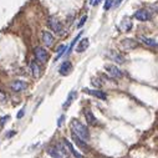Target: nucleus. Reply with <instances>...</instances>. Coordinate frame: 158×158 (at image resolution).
I'll return each mask as SVG.
<instances>
[{
    "mask_svg": "<svg viewBox=\"0 0 158 158\" xmlns=\"http://www.w3.org/2000/svg\"><path fill=\"white\" fill-rule=\"evenodd\" d=\"M121 46L126 50H132V49L138 47V43L133 39H124L121 41Z\"/></svg>",
    "mask_w": 158,
    "mask_h": 158,
    "instance_id": "f8f14e48",
    "label": "nucleus"
},
{
    "mask_svg": "<svg viewBox=\"0 0 158 158\" xmlns=\"http://www.w3.org/2000/svg\"><path fill=\"white\" fill-rule=\"evenodd\" d=\"M28 87V84L25 81H21V80H15L10 84V88L15 92H20V91L25 90Z\"/></svg>",
    "mask_w": 158,
    "mask_h": 158,
    "instance_id": "0eeeda50",
    "label": "nucleus"
},
{
    "mask_svg": "<svg viewBox=\"0 0 158 158\" xmlns=\"http://www.w3.org/2000/svg\"><path fill=\"white\" fill-rule=\"evenodd\" d=\"M115 4V0H106L105 1V5H103V9L105 10H110L111 6Z\"/></svg>",
    "mask_w": 158,
    "mask_h": 158,
    "instance_id": "b1692460",
    "label": "nucleus"
},
{
    "mask_svg": "<svg viewBox=\"0 0 158 158\" xmlns=\"http://www.w3.org/2000/svg\"><path fill=\"white\" fill-rule=\"evenodd\" d=\"M88 45H90V41H88V39L87 37H85V39H81V41L79 43V45H77V47H76V52H84V51H86V49L88 47Z\"/></svg>",
    "mask_w": 158,
    "mask_h": 158,
    "instance_id": "dca6fc26",
    "label": "nucleus"
},
{
    "mask_svg": "<svg viewBox=\"0 0 158 158\" xmlns=\"http://www.w3.org/2000/svg\"><path fill=\"white\" fill-rule=\"evenodd\" d=\"M138 40H139L142 44H145L146 46H149V47H158V43H157V41L153 40V39H149V37H147V36L141 35V36H138Z\"/></svg>",
    "mask_w": 158,
    "mask_h": 158,
    "instance_id": "4468645a",
    "label": "nucleus"
},
{
    "mask_svg": "<svg viewBox=\"0 0 158 158\" xmlns=\"http://www.w3.org/2000/svg\"><path fill=\"white\" fill-rule=\"evenodd\" d=\"M86 20H87V15H84V16H82V19L80 20V22H79V25H77V28H82V26H84V24L86 22Z\"/></svg>",
    "mask_w": 158,
    "mask_h": 158,
    "instance_id": "393cba45",
    "label": "nucleus"
},
{
    "mask_svg": "<svg viewBox=\"0 0 158 158\" xmlns=\"http://www.w3.org/2000/svg\"><path fill=\"white\" fill-rule=\"evenodd\" d=\"M64 118H65V116H61V117L59 118V121H57V126H59V127H61V124L64 122Z\"/></svg>",
    "mask_w": 158,
    "mask_h": 158,
    "instance_id": "cd10ccee",
    "label": "nucleus"
},
{
    "mask_svg": "<svg viewBox=\"0 0 158 158\" xmlns=\"http://www.w3.org/2000/svg\"><path fill=\"white\" fill-rule=\"evenodd\" d=\"M22 116H24V110L21 109V110L18 112V115H16V117H18V118L20 120V118H22Z\"/></svg>",
    "mask_w": 158,
    "mask_h": 158,
    "instance_id": "bb28decb",
    "label": "nucleus"
},
{
    "mask_svg": "<svg viewBox=\"0 0 158 158\" xmlns=\"http://www.w3.org/2000/svg\"><path fill=\"white\" fill-rule=\"evenodd\" d=\"M105 71L109 73L111 77H113V79H121V77H123V72L116 65H111V64L105 65Z\"/></svg>",
    "mask_w": 158,
    "mask_h": 158,
    "instance_id": "7ed1b4c3",
    "label": "nucleus"
},
{
    "mask_svg": "<svg viewBox=\"0 0 158 158\" xmlns=\"http://www.w3.org/2000/svg\"><path fill=\"white\" fill-rule=\"evenodd\" d=\"M34 54L36 56V60L40 61V62H43V64L49 60V54H47L46 50L43 49V47H35Z\"/></svg>",
    "mask_w": 158,
    "mask_h": 158,
    "instance_id": "20e7f679",
    "label": "nucleus"
},
{
    "mask_svg": "<svg viewBox=\"0 0 158 158\" xmlns=\"http://www.w3.org/2000/svg\"><path fill=\"white\" fill-rule=\"evenodd\" d=\"M30 69H31V73H32V76L34 77H39L40 76V66L36 61H31L30 64Z\"/></svg>",
    "mask_w": 158,
    "mask_h": 158,
    "instance_id": "f3484780",
    "label": "nucleus"
},
{
    "mask_svg": "<svg viewBox=\"0 0 158 158\" xmlns=\"http://www.w3.org/2000/svg\"><path fill=\"white\" fill-rule=\"evenodd\" d=\"M62 142H64V145L66 146V148H67L69 149V151H70V153L75 157V158H84V157H82L81 156V153H79L77 151H76V149H75V147H73V145L70 142V141L69 139H66V138H64L62 139Z\"/></svg>",
    "mask_w": 158,
    "mask_h": 158,
    "instance_id": "ddd939ff",
    "label": "nucleus"
},
{
    "mask_svg": "<svg viewBox=\"0 0 158 158\" xmlns=\"http://www.w3.org/2000/svg\"><path fill=\"white\" fill-rule=\"evenodd\" d=\"M41 40H43L44 45H45V46H47V47L52 46L54 41H55V39H54V35L51 34V32L46 31V30H44L43 32H41Z\"/></svg>",
    "mask_w": 158,
    "mask_h": 158,
    "instance_id": "39448f33",
    "label": "nucleus"
},
{
    "mask_svg": "<svg viewBox=\"0 0 158 158\" xmlns=\"http://www.w3.org/2000/svg\"><path fill=\"white\" fill-rule=\"evenodd\" d=\"M84 92L87 94V95H91L96 98H100V100H106L107 98V94L103 92L101 90H90V88H84Z\"/></svg>",
    "mask_w": 158,
    "mask_h": 158,
    "instance_id": "423d86ee",
    "label": "nucleus"
},
{
    "mask_svg": "<svg viewBox=\"0 0 158 158\" xmlns=\"http://www.w3.org/2000/svg\"><path fill=\"white\" fill-rule=\"evenodd\" d=\"M84 115H85V118H86V122H87L88 126H96V124H97V120L94 116L92 111L88 110V109H85L84 110Z\"/></svg>",
    "mask_w": 158,
    "mask_h": 158,
    "instance_id": "9d476101",
    "label": "nucleus"
},
{
    "mask_svg": "<svg viewBox=\"0 0 158 158\" xmlns=\"http://www.w3.org/2000/svg\"><path fill=\"white\" fill-rule=\"evenodd\" d=\"M76 91H75V90H72L71 91V92L69 94V96H67V100H66V101L64 102V109L66 110V109H69V107H70V105L72 103V101H73V100H75V97H76Z\"/></svg>",
    "mask_w": 158,
    "mask_h": 158,
    "instance_id": "6ab92c4d",
    "label": "nucleus"
},
{
    "mask_svg": "<svg viewBox=\"0 0 158 158\" xmlns=\"http://www.w3.org/2000/svg\"><path fill=\"white\" fill-rule=\"evenodd\" d=\"M72 139H73V142L76 143V146L80 148V149H82V151H85V152H87L88 151V146H87V143H86V141H84L82 138H80L79 136H76L72 132Z\"/></svg>",
    "mask_w": 158,
    "mask_h": 158,
    "instance_id": "1a4fd4ad",
    "label": "nucleus"
},
{
    "mask_svg": "<svg viewBox=\"0 0 158 158\" xmlns=\"http://www.w3.org/2000/svg\"><path fill=\"white\" fill-rule=\"evenodd\" d=\"M91 84H92L95 87H101L102 86V80L94 77V79H91Z\"/></svg>",
    "mask_w": 158,
    "mask_h": 158,
    "instance_id": "5701e85b",
    "label": "nucleus"
},
{
    "mask_svg": "<svg viewBox=\"0 0 158 158\" xmlns=\"http://www.w3.org/2000/svg\"><path fill=\"white\" fill-rule=\"evenodd\" d=\"M7 120H9V116H5V117L0 118V126H3V124H4V122H5V121H7Z\"/></svg>",
    "mask_w": 158,
    "mask_h": 158,
    "instance_id": "a878e982",
    "label": "nucleus"
},
{
    "mask_svg": "<svg viewBox=\"0 0 158 158\" xmlns=\"http://www.w3.org/2000/svg\"><path fill=\"white\" fill-rule=\"evenodd\" d=\"M14 135H15V131H9V132L6 133V137H7V138H11Z\"/></svg>",
    "mask_w": 158,
    "mask_h": 158,
    "instance_id": "c85d7f7f",
    "label": "nucleus"
},
{
    "mask_svg": "<svg viewBox=\"0 0 158 158\" xmlns=\"http://www.w3.org/2000/svg\"><path fill=\"white\" fill-rule=\"evenodd\" d=\"M66 49H67V47H66V45H60L59 46V49H57V55L55 56V61H57L66 52Z\"/></svg>",
    "mask_w": 158,
    "mask_h": 158,
    "instance_id": "412c9836",
    "label": "nucleus"
},
{
    "mask_svg": "<svg viewBox=\"0 0 158 158\" xmlns=\"http://www.w3.org/2000/svg\"><path fill=\"white\" fill-rule=\"evenodd\" d=\"M132 26H133V25H132V21L130 19H124L121 22V28H122L123 31H130L132 29Z\"/></svg>",
    "mask_w": 158,
    "mask_h": 158,
    "instance_id": "aec40b11",
    "label": "nucleus"
},
{
    "mask_svg": "<svg viewBox=\"0 0 158 158\" xmlns=\"http://www.w3.org/2000/svg\"><path fill=\"white\" fill-rule=\"evenodd\" d=\"M72 71V64L70 61H65L61 64L60 69H59V73L61 76H67V75Z\"/></svg>",
    "mask_w": 158,
    "mask_h": 158,
    "instance_id": "9b49d317",
    "label": "nucleus"
},
{
    "mask_svg": "<svg viewBox=\"0 0 158 158\" xmlns=\"http://www.w3.org/2000/svg\"><path fill=\"white\" fill-rule=\"evenodd\" d=\"M133 16H135V19H137L138 21H148L149 19H151V14H149L147 10H145V9L137 10Z\"/></svg>",
    "mask_w": 158,
    "mask_h": 158,
    "instance_id": "6e6552de",
    "label": "nucleus"
},
{
    "mask_svg": "<svg viewBox=\"0 0 158 158\" xmlns=\"http://www.w3.org/2000/svg\"><path fill=\"white\" fill-rule=\"evenodd\" d=\"M81 35H82V31H81L80 34H79V35H77L76 37H75V39L72 40V43L70 44V46H69V49H67V51H66V55H69V54H70V52L72 51V47H73L75 45H76V43H77V41H79V39L81 37Z\"/></svg>",
    "mask_w": 158,
    "mask_h": 158,
    "instance_id": "4be33fe9",
    "label": "nucleus"
},
{
    "mask_svg": "<svg viewBox=\"0 0 158 158\" xmlns=\"http://www.w3.org/2000/svg\"><path fill=\"white\" fill-rule=\"evenodd\" d=\"M70 126H71V130L72 132L76 136H79L80 138H82L84 141H87L90 139V132H88V128L87 126H85L84 123H82L80 120L77 118H72L71 120V123H70Z\"/></svg>",
    "mask_w": 158,
    "mask_h": 158,
    "instance_id": "f257e3e1",
    "label": "nucleus"
},
{
    "mask_svg": "<svg viewBox=\"0 0 158 158\" xmlns=\"http://www.w3.org/2000/svg\"><path fill=\"white\" fill-rule=\"evenodd\" d=\"M47 153L50 154V156H51L52 158H62V153L59 151V148H57L56 146L55 147H49L47 148Z\"/></svg>",
    "mask_w": 158,
    "mask_h": 158,
    "instance_id": "a211bd4d",
    "label": "nucleus"
},
{
    "mask_svg": "<svg viewBox=\"0 0 158 158\" xmlns=\"http://www.w3.org/2000/svg\"><path fill=\"white\" fill-rule=\"evenodd\" d=\"M107 55H109V57H110L112 61L117 62V64H123L124 62V57L120 52H117V51H113V50H111V51L107 54Z\"/></svg>",
    "mask_w": 158,
    "mask_h": 158,
    "instance_id": "2eb2a0df",
    "label": "nucleus"
},
{
    "mask_svg": "<svg viewBox=\"0 0 158 158\" xmlns=\"http://www.w3.org/2000/svg\"><path fill=\"white\" fill-rule=\"evenodd\" d=\"M47 25H49V28L55 32V34H57V35L62 34V30H64L62 24L57 20L55 16H50V18L47 19Z\"/></svg>",
    "mask_w": 158,
    "mask_h": 158,
    "instance_id": "f03ea898",
    "label": "nucleus"
},
{
    "mask_svg": "<svg viewBox=\"0 0 158 158\" xmlns=\"http://www.w3.org/2000/svg\"><path fill=\"white\" fill-rule=\"evenodd\" d=\"M121 3H122V0H116L115 4H113V6H115V7H117V6H120Z\"/></svg>",
    "mask_w": 158,
    "mask_h": 158,
    "instance_id": "c756f323",
    "label": "nucleus"
},
{
    "mask_svg": "<svg viewBox=\"0 0 158 158\" xmlns=\"http://www.w3.org/2000/svg\"><path fill=\"white\" fill-rule=\"evenodd\" d=\"M100 3H101V0H95V1H94V5H98Z\"/></svg>",
    "mask_w": 158,
    "mask_h": 158,
    "instance_id": "7c9ffc66",
    "label": "nucleus"
}]
</instances>
